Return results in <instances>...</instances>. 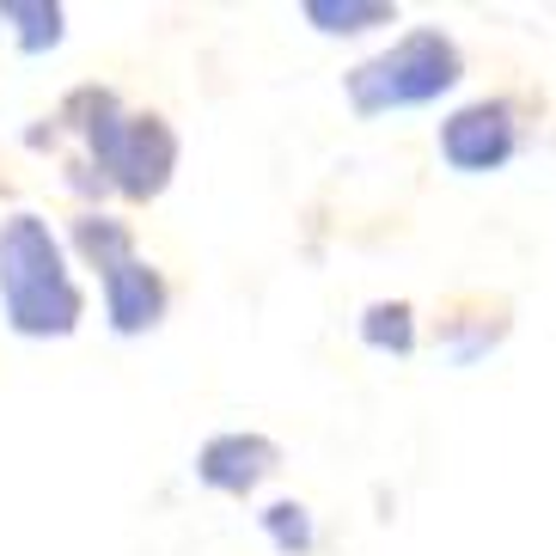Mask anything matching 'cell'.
<instances>
[{
    "mask_svg": "<svg viewBox=\"0 0 556 556\" xmlns=\"http://www.w3.org/2000/svg\"><path fill=\"white\" fill-rule=\"evenodd\" d=\"M55 123L67 129H80L86 153H92V178L99 190H116V197L129 202H153L172 184V165H178V135L165 116H129L116 92L104 86H80V92H67V104L55 111Z\"/></svg>",
    "mask_w": 556,
    "mask_h": 556,
    "instance_id": "cell-1",
    "label": "cell"
},
{
    "mask_svg": "<svg viewBox=\"0 0 556 556\" xmlns=\"http://www.w3.org/2000/svg\"><path fill=\"white\" fill-rule=\"evenodd\" d=\"M0 306L18 337H67L86 312L50 220L37 214H13L0 227Z\"/></svg>",
    "mask_w": 556,
    "mask_h": 556,
    "instance_id": "cell-2",
    "label": "cell"
},
{
    "mask_svg": "<svg viewBox=\"0 0 556 556\" xmlns=\"http://www.w3.org/2000/svg\"><path fill=\"white\" fill-rule=\"evenodd\" d=\"M465 62H458V43L446 31H409L404 43H392L386 55L361 62L349 74V104L361 116H386V111H404V104H428L453 92Z\"/></svg>",
    "mask_w": 556,
    "mask_h": 556,
    "instance_id": "cell-3",
    "label": "cell"
},
{
    "mask_svg": "<svg viewBox=\"0 0 556 556\" xmlns=\"http://www.w3.org/2000/svg\"><path fill=\"white\" fill-rule=\"evenodd\" d=\"M520 148V123L507 99H477L441 123V153L453 172H502Z\"/></svg>",
    "mask_w": 556,
    "mask_h": 556,
    "instance_id": "cell-4",
    "label": "cell"
},
{
    "mask_svg": "<svg viewBox=\"0 0 556 556\" xmlns=\"http://www.w3.org/2000/svg\"><path fill=\"white\" fill-rule=\"evenodd\" d=\"M276 471H281V446L269 434H214L197 453V483H208L220 495H251Z\"/></svg>",
    "mask_w": 556,
    "mask_h": 556,
    "instance_id": "cell-5",
    "label": "cell"
},
{
    "mask_svg": "<svg viewBox=\"0 0 556 556\" xmlns=\"http://www.w3.org/2000/svg\"><path fill=\"white\" fill-rule=\"evenodd\" d=\"M165 276L141 257H123L116 269H104V312H111L116 337H141L165 318Z\"/></svg>",
    "mask_w": 556,
    "mask_h": 556,
    "instance_id": "cell-6",
    "label": "cell"
},
{
    "mask_svg": "<svg viewBox=\"0 0 556 556\" xmlns=\"http://www.w3.org/2000/svg\"><path fill=\"white\" fill-rule=\"evenodd\" d=\"M74 251L104 276V269H116L123 257H135V232H129V220H116V214H80V220H74Z\"/></svg>",
    "mask_w": 556,
    "mask_h": 556,
    "instance_id": "cell-7",
    "label": "cell"
},
{
    "mask_svg": "<svg viewBox=\"0 0 556 556\" xmlns=\"http://www.w3.org/2000/svg\"><path fill=\"white\" fill-rule=\"evenodd\" d=\"M0 18L18 31L25 55H43L62 43V7H50V0H0Z\"/></svg>",
    "mask_w": 556,
    "mask_h": 556,
    "instance_id": "cell-8",
    "label": "cell"
},
{
    "mask_svg": "<svg viewBox=\"0 0 556 556\" xmlns=\"http://www.w3.org/2000/svg\"><path fill=\"white\" fill-rule=\"evenodd\" d=\"M306 18L330 37H349V31H374V25H392L397 7L386 0H306Z\"/></svg>",
    "mask_w": 556,
    "mask_h": 556,
    "instance_id": "cell-9",
    "label": "cell"
},
{
    "mask_svg": "<svg viewBox=\"0 0 556 556\" xmlns=\"http://www.w3.org/2000/svg\"><path fill=\"white\" fill-rule=\"evenodd\" d=\"M361 337H367V349L409 355V349H416V312H409L404 300H374L367 318H361Z\"/></svg>",
    "mask_w": 556,
    "mask_h": 556,
    "instance_id": "cell-10",
    "label": "cell"
},
{
    "mask_svg": "<svg viewBox=\"0 0 556 556\" xmlns=\"http://www.w3.org/2000/svg\"><path fill=\"white\" fill-rule=\"evenodd\" d=\"M263 532H269V544H276L281 556H306L312 551V514L300 502L263 507Z\"/></svg>",
    "mask_w": 556,
    "mask_h": 556,
    "instance_id": "cell-11",
    "label": "cell"
}]
</instances>
